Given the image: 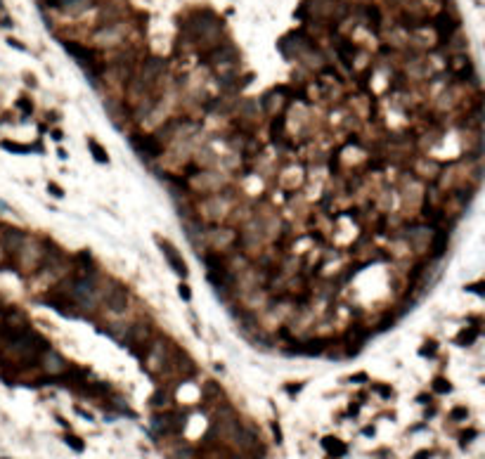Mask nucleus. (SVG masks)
I'll return each mask as SVG.
<instances>
[{"instance_id": "a211bd4d", "label": "nucleus", "mask_w": 485, "mask_h": 459, "mask_svg": "<svg viewBox=\"0 0 485 459\" xmlns=\"http://www.w3.org/2000/svg\"><path fill=\"white\" fill-rule=\"evenodd\" d=\"M277 175V185L289 192V194H294V192H298L303 185H306V168L303 166H296V164H287L279 173H275Z\"/></svg>"}, {"instance_id": "a18cd8bd", "label": "nucleus", "mask_w": 485, "mask_h": 459, "mask_svg": "<svg viewBox=\"0 0 485 459\" xmlns=\"http://www.w3.org/2000/svg\"><path fill=\"white\" fill-rule=\"evenodd\" d=\"M270 428H272V436H275V441L282 442V428H279V424L272 422V424H270Z\"/></svg>"}, {"instance_id": "c756f323", "label": "nucleus", "mask_w": 485, "mask_h": 459, "mask_svg": "<svg viewBox=\"0 0 485 459\" xmlns=\"http://www.w3.org/2000/svg\"><path fill=\"white\" fill-rule=\"evenodd\" d=\"M201 398H204V403H218V400L223 398V388H220V384L213 381V379L204 381V384H201Z\"/></svg>"}, {"instance_id": "393cba45", "label": "nucleus", "mask_w": 485, "mask_h": 459, "mask_svg": "<svg viewBox=\"0 0 485 459\" xmlns=\"http://www.w3.org/2000/svg\"><path fill=\"white\" fill-rule=\"evenodd\" d=\"M268 133H270V142H272V145H282V142L289 137L287 135V114H275V116H270Z\"/></svg>"}, {"instance_id": "ea45409f", "label": "nucleus", "mask_w": 485, "mask_h": 459, "mask_svg": "<svg viewBox=\"0 0 485 459\" xmlns=\"http://www.w3.org/2000/svg\"><path fill=\"white\" fill-rule=\"evenodd\" d=\"M178 294H180V298H182L185 303H190V301H192V289H190V284H187V282H180V284H178Z\"/></svg>"}, {"instance_id": "72a5a7b5", "label": "nucleus", "mask_w": 485, "mask_h": 459, "mask_svg": "<svg viewBox=\"0 0 485 459\" xmlns=\"http://www.w3.org/2000/svg\"><path fill=\"white\" fill-rule=\"evenodd\" d=\"M438 350H440L438 341H435V339H426V341H424V346L419 348V355H421V357H435V355H438Z\"/></svg>"}, {"instance_id": "6e6d98bb", "label": "nucleus", "mask_w": 485, "mask_h": 459, "mask_svg": "<svg viewBox=\"0 0 485 459\" xmlns=\"http://www.w3.org/2000/svg\"><path fill=\"white\" fill-rule=\"evenodd\" d=\"M421 428H424V424H416V426H412V428H410V433H414V431H421Z\"/></svg>"}, {"instance_id": "4be33fe9", "label": "nucleus", "mask_w": 485, "mask_h": 459, "mask_svg": "<svg viewBox=\"0 0 485 459\" xmlns=\"http://www.w3.org/2000/svg\"><path fill=\"white\" fill-rule=\"evenodd\" d=\"M156 244H159V249H161L163 258H166V263H168V268L180 275L182 279L187 277V263H185V258L180 254L178 249H175V244L173 241H168V239H156Z\"/></svg>"}, {"instance_id": "bb28decb", "label": "nucleus", "mask_w": 485, "mask_h": 459, "mask_svg": "<svg viewBox=\"0 0 485 459\" xmlns=\"http://www.w3.org/2000/svg\"><path fill=\"white\" fill-rule=\"evenodd\" d=\"M192 161H194L199 168H218V166H220V156L216 154V149L211 147V145H204V147L194 149Z\"/></svg>"}, {"instance_id": "f3484780", "label": "nucleus", "mask_w": 485, "mask_h": 459, "mask_svg": "<svg viewBox=\"0 0 485 459\" xmlns=\"http://www.w3.org/2000/svg\"><path fill=\"white\" fill-rule=\"evenodd\" d=\"M440 168H443V161H438L433 156H424V154H416L410 161V173L414 178H419L421 183H435Z\"/></svg>"}, {"instance_id": "ddd939ff", "label": "nucleus", "mask_w": 485, "mask_h": 459, "mask_svg": "<svg viewBox=\"0 0 485 459\" xmlns=\"http://www.w3.org/2000/svg\"><path fill=\"white\" fill-rule=\"evenodd\" d=\"M166 74V59L163 57H147L140 62V69H138V74H133V83L135 85H140L142 90L152 92L156 85H159V81L163 78Z\"/></svg>"}, {"instance_id": "39448f33", "label": "nucleus", "mask_w": 485, "mask_h": 459, "mask_svg": "<svg viewBox=\"0 0 485 459\" xmlns=\"http://www.w3.org/2000/svg\"><path fill=\"white\" fill-rule=\"evenodd\" d=\"M45 241H48V237H38V235L26 232L24 244L17 249L15 256H10L15 260V272L19 277H29L38 272V268L43 263V256H45Z\"/></svg>"}, {"instance_id": "f8f14e48", "label": "nucleus", "mask_w": 485, "mask_h": 459, "mask_svg": "<svg viewBox=\"0 0 485 459\" xmlns=\"http://www.w3.org/2000/svg\"><path fill=\"white\" fill-rule=\"evenodd\" d=\"M398 232L407 239V244H410L414 256H426L429 254V244H431V235H433V227L429 222H421V221H416V218H412L410 222H405L402 227H398Z\"/></svg>"}, {"instance_id": "4468645a", "label": "nucleus", "mask_w": 485, "mask_h": 459, "mask_svg": "<svg viewBox=\"0 0 485 459\" xmlns=\"http://www.w3.org/2000/svg\"><path fill=\"white\" fill-rule=\"evenodd\" d=\"M40 303L43 306H48V308H52L54 312H59L62 317H69V320H83V312L78 310V306L73 303L69 296L64 294L62 289H57V287H50L45 294L40 296Z\"/></svg>"}, {"instance_id": "412c9836", "label": "nucleus", "mask_w": 485, "mask_h": 459, "mask_svg": "<svg viewBox=\"0 0 485 459\" xmlns=\"http://www.w3.org/2000/svg\"><path fill=\"white\" fill-rule=\"evenodd\" d=\"M182 227H185V235L190 239V244L194 246L197 256L206 254V225L197 221L194 216H190V218H182Z\"/></svg>"}, {"instance_id": "dca6fc26", "label": "nucleus", "mask_w": 485, "mask_h": 459, "mask_svg": "<svg viewBox=\"0 0 485 459\" xmlns=\"http://www.w3.org/2000/svg\"><path fill=\"white\" fill-rule=\"evenodd\" d=\"M130 145L144 161H159L166 152L161 140L154 133H130Z\"/></svg>"}, {"instance_id": "6ab92c4d", "label": "nucleus", "mask_w": 485, "mask_h": 459, "mask_svg": "<svg viewBox=\"0 0 485 459\" xmlns=\"http://www.w3.org/2000/svg\"><path fill=\"white\" fill-rule=\"evenodd\" d=\"M452 225H440V227H433V235H431V244H429V254L426 256L431 260H443L448 256V249H450V237H452Z\"/></svg>"}, {"instance_id": "c85d7f7f", "label": "nucleus", "mask_w": 485, "mask_h": 459, "mask_svg": "<svg viewBox=\"0 0 485 459\" xmlns=\"http://www.w3.org/2000/svg\"><path fill=\"white\" fill-rule=\"evenodd\" d=\"M478 336H481V327H464V329L454 336V343H457L459 348H471V346L478 341Z\"/></svg>"}, {"instance_id": "37998d69", "label": "nucleus", "mask_w": 485, "mask_h": 459, "mask_svg": "<svg viewBox=\"0 0 485 459\" xmlns=\"http://www.w3.org/2000/svg\"><path fill=\"white\" fill-rule=\"evenodd\" d=\"M48 192L52 194L54 199H62V197H64V189H62L57 183H48Z\"/></svg>"}, {"instance_id": "2eb2a0df", "label": "nucleus", "mask_w": 485, "mask_h": 459, "mask_svg": "<svg viewBox=\"0 0 485 459\" xmlns=\"http://www.w3.org/2000/svg\"><path fill=\"white\" fill-rule=\"evenodd\" d=\"M237 244V227H230L225 222L220 225H206V251H230Z\"/></svg>"}, {"instance_id": "a19ab883", "label": "nucleus", "mask_w": 485, "mask_h": 459, "mask_svg": "<svg viewBox=\"0 0 485 459\" xmlns=\"http://www.w3.org/2000/svg\"><path fill=\"white\" fill-rule=\"evenodd\" d=\"M483 289H485V284L478 279V282H471V284H464V291H468V294H478V296H483Z\"/></svg>"}, {"instance_id": "c03bdc74", "label": "nucleus", "mask_w": 485, "mask_h": 459, "mask_svg": "<svg viewBox=\"0 0 485 459\" xmlns=\"http://www.w3.org/2000/svg\"><path fill=\"white\" fill-rule=\"evenodd\" d=\"M284 391H287L289 395H296V393H301V391H303V384H301V381H298V384H287V386H284Z\"/></svg>"}, {"instance_id": "473e14b6", "label": "nucleus", "mask_w": 485, "mask_h": 459, "mask_svg": "<svg viewBox=\"0 0 485 459\" xmlns=\"http://www.w3.org/2000/svg\"><path fill=\"white\" fill-rule=\"evenodd\" d=\"M431 391L435 393V395H448L450 391H452V384H450L445 376H435L431 381Z\"/></svg>"}, {"instance_id": "1a4fd4ad", "label": "nucleus", "mask_w": 485, "mask_h": 459, "mask_svg": "<svg viewBox=\"0 0 485 459\" xmlns=\"http://www.w3.org/2000/svg\"><path fill=\"white\" fill-rule=\"evenodd\" d=\"M204 64L213 71V74H227V71H239V52L232 43H218L216 48L204 50L201 52Z\"/></svg>"}, {"instance_id": "de8ad7c7", "label": "nucleus", "mask_w": 485, "mask_h": 459, "mask_svg": "<svg viewBox=\"0 0 485 459\" xmlns=\"http://www.w3.org/2000/svg\"><path fill=\"white\" fill-rule=\"evenodd\" d=\"M431 457H433L431 450H419V452H416L412 459H431Z\"/></svg>"}, {"instance_id": "e433bc0d", "label": "nucleus", "mask_w": 485, "mask_h": 459, "mask_svg": "<svg viewBox=\"0 0 485 459\" xmlns=\"http://www.w3.org/2000/svg\"><path fill=\"white\" fill-rule=\"evenodd\" d=\"M372 391L379 393L383 400H391V398H393V388H391L388 384H381V381H379V384H372Z\"/></svg>"}, {"instance_id": "aec40b11", "label": "nucleus", "mask_w": 485, "mask_h": 459, "mask_svg": "<svg viewBox=\"0 0 485 459\" xmlns=\"http://www.w3.org/2000/svg\"><path fill=\"white\" fill-rule=\"evenodd\" d=\"M24 239H26V232H24L21 227L0 222V246H2L5 256H15L17 249L24 244Z\"/></svg>"}, {"instance_id": "a878e982", "label": "nucleus", "mask_w": 485, "mask_h": 459, "mask_svg": "<svg viewBox=\"0 0 485 459\" xmlns=\"http://www.w3.org/2000/svg\"><path fill=\"white\" fill-rule=\"evenodd\" d=\"M95 5V0H59L57 2V10L67 17H81L86 15L90 7Z\"/></svg>"}, {"instance_id": "8fccbe9b", "label": "nucleus", "mask_w": 485, "mask_h": 459, "mask_svg": "<svg viewBox=\"0 0 485 459\" xmlns=\"http://www.w3.org/2000/svg\"><path fill=\"white\" fill-rule=\"evenodd\" d=\"M374 433H377L374 426H364V428H362V436H364V438H374Z\"/></svg>"}, {"instance_id": "09e8293b", "label": "nucleus", "mask_w": 485, "mask_h": 459, "mask_svg": "<svg viewBox=\"0 0 485 459\" xmlns=\"http://www.w3.org/2000/svg\"><path fill=\"white\" fill-rule=\"evenodd\" d=\"M348 414H350V417H358V414H360V403H350V405H348Z\"/></svg>"}, {"instance_id": "603ef678", "label": "nucleus", "mask_w": 485, "mask_h": 459, "mask_svg": "<svg viewBox=\"0 0 485 459\" xmlns=\"http://www.w3.org/2000/svg\"><path fill=\"white\" fill-rule=\"evenodd\" d=\"M7 43H10V45H12V48H17V50H21V52H24V50H26V48H24V45H21V43H19V40H15V38H7Z\"/></svg>"}, {"instance_id": "4c0bfd02", "label": "nucleus", "mask_w": 485, "mask_h": 459, "mask_svg": "<svg viewBox=\"0 0 485 459\" xmlns=\"http://www.w3.org/2000/svg\"><path fill=\"white\" fill-rule=\"evenodd\" d=\"M476 438H478V431H476V428H467V431H462V433H459V445H462V447H467V445H471Z\"/></svg>"}, {"instance_id": "f704fd0d", "label": "nucleus", "mask_w": 485, "mask_h": 459, "mask_svg": "<svg viewBox=\"0 0 485 459\" xmlns=\"http://www.w3.org/2000/svg\"><path fill=\"white\" fill-rule=\"evenodd\" d=\"M64 442L71 447L73 452H78V455H81V452H86V441H83V438H78V436H73V433H67V436H64Z\"/></svg>"}, {"instance_id": "423d86ee", "label": "nucleus", "mask_w": 485, "mask_h": 459, "mask_svg": "<svg viewBox=\"0 0 485 459\" xmlns=\"http://www.w3.org/2000/svg\"><path fill=\"white\" fill-rule=\"evenodd\" d=\"M187 189L192 197H204V194H213L220 192L223 187H227L230 183H234L232 175L227 170H218V168H199L192 175L185 178Z\"/></svg>"}, {"instance_id": "c9c22d12", "label": "nucleus", "mask_w": 485, "mask_h": 459, "mask_svg": "<svg viewBox=\"0 0 485 459\" xmlns=\"http://www.w3.org/2000/svg\"><path fill=\"white\" fill-rule=\"evenodd\" d=\"M450 419H452V422H464V419H468V409L464 405L452 407V409H450Z\"/></svg>"}, {"instance_id": "20e7f679", "label": "nucleus", "mask_w": 485, "mask_h": 459, "mask_svg": "<svg viewBox=\"0 0 485 459\" xmlns=\"http://www.w3.org/2000/svg\"><path fill=\"white\" fill-rule=\"evenodd\" d=\"M133 303H135V298L123 282H119L114 277H104L102 289H100V310L107 317H126Z\"/></svg>"}, {"instance_id": "864d4df0", "label": "nucleus", "mask_w": 485, "mask_h": 459, "mask_svg": "<svg viewBox=\"0 0 485 459\" xmlns=\"http://www.w3.org/2000/svg\"><path fill=\"white\" fill-rule=\"evenodd\" d=\"M50 135H52L54 142H62V140H64V137H62V130H59V128H54L52 133H50Z\"/></svg>"}, {"instance_id": "6e6552de", "label": "nucleus", "mask_w": 485, "mask_h": 459, "mask_svg": "<svg viewBox=\"0 0 485 459\" xmlns=\"http://www.w3.org/2000/svg\"><path fill=\"white\" fill-rule=\"evenodd\" d=\"M424 189H426V183H421L419 178H414L410 173V168L400 170V180H398L396 187V194H398V202L405 211H412L416 216V208L421 206L424 202Z\"/></svg>"}, {"instance_id": "49530a36", "label": "nucleus", "mask_w": 485, "mask_h": 459, "mask_svg": "<svg viewBox=\"0 0 485 459\" xmlns=\"http://www.w3.org/2000/svg\"><path fill=\"white\" fill-rule=\"evenodd\" d=\"M416 403H419V405H431L433 398L429 395V393H421V395H416Z\"/></svg>"}, {"instance_id": "5fc2aeb1", "label": "nucleus", "mask_w": 485, "mask_h": 459, "mask_svg": "<svg viewBox=\"0 0 485 459\" xmlns=\"http://www.w3.org/2000/svg\"><path fill=\"white\" fill-rule=\"evenodd\" d=\"M433 414H435V407H429V409H426V414H424V419H431Z\"/></svg>"}, {"instance_id": "2f4dec72", "label": "nucleus", "mask_w": 485, "mask_h": 459, "mask_svg": "<svg viewBox=\"0 0 485 459\" xmlns=\"http://www.w3.org/2000/svg\"><path fill=\"white\" fill-rule=\"evenodd\" d=\"M0 147L5 149V152H12V154H31L34 149H38V147H31V145H21V142H10V140H2Z\"/></svg>"}, {"instance_id": "0eeeda50", "label": "nucleus", "mask_w": 485, "mask_h": 459, "mask_svg": "<svg viewBox=\"0 0 485 459\" xmlns=\"http://www.w3.org/2000/svg\"><path fill=\"white\" fill-rule=\"evenodd\" d=\"M38 270L54 284V282L64 279V277L73 270L71 256H69L57 241H52V239L48 237V241H45V256H43V263H40Z\"/></svg>"}, {"instance_id": "5701e85b", "label": "nucleus", "mask_w": 485, "mask_h": 459, "mask_svg": "<svg viewBox=\"0 0 485 459\" xmlns=\"http://www.w3.org/2000/svg\"><path fill=\"white\" fill-rule=\"evenodd\" d=\"M358 19L360 21H364V26L374 34V36H379L381 34V26H383V15H381V10H379L374 2H367V5H362V7H358Z\"/></svg>"}, {"instance_id": "4d7b16f0", "label": "nucleus", "mask_w": 485, "mask_h": 459, "mask_svg": "<svg viewBox=\"0 0 485 459\" xmlns=\"http://www.w3.org/2000/svg\"><path fill=\"white\" fill-rule=\"evenodd\" d=\"M329 459H334V457H329Z\"/></svg>"}, {"instance_id": "7c9ffc66", "label": "nucleus", "mask_w": 485, "mask_h": 459, "mask_svg": "<svg viewBox=\"0 0 485 459\" xmlns=\"http://www.w3.org/2000/svg\"><path fill=\"white\" fill-rule=\"evenodd\" d=\"M86 145H88V152L92 154V159H95L97 164H109L107 149L102 147V145H100V142H97L95 137H88V142H86Z\"/></svg>"}, {"instance_id": "f257e3e1", "label": "nucleus", "mask_w": 485, "mask_h": 459, "mask_svg": "<svg viewBox=\"0 0 485 459\" xmlns=\"http://www.w3.org/2000/svg\"><path fill=\"white\" fill-rule=\"evenodd\" d=\"M237 202H239V192L234 189V183H230L220 192L194 197L192 199V213L204 225H220V222L227 221V216L237 206Z\"/></svg>"}, {"instance_id": "cd10ccee", "label": "nucleus", "mask_w": 485, "mask_h": 459, "mask_svg": "<svg viewBox=\"0 0 485 459\" xmlns=\"http://www.w3.org/2000/svg\"><path fill=\"white\" fill-rule=\"evenodd\" d=\"M322 447L327 450V455L334 459H341L348 455V445L341 441V438H336V436H324L322 438Z\"/></svg>"}, {"instance_id": "b1692460", "label": "nucleus", "mask_w": 485, "mask_h": 459, "mask_svg": "<svg viewBox=\"0 0 485 459\" xmlns=\"http://www.w3.org/2000/svg\"><path fill=\"white\" fill-rule=\"evenodd\" d=\"M71 362H67L64 360V355L62 353H57L54 348H50L43 357H40V372L43 374H48V376H59L62 372H67Z\"/></svg>"}, {"instance_id": "7ed1b4c3", "label": "nucleus", "mask_w": 485, "mask_h": 459, "mask_svg": "<svg viewBox=\"0 0 485 459\" xmlns=\"http://www.w3.org/2000/svg\"><path fill=\"white\" fill-rule=\"evenodd\" d=\"M180 348V343L175 339H171L168 334H156V339L149 343V348L144 350V355L140 357V362H142V369L152 376V379H161L163 372L168 369L171 365V360H173V355H175V350Z\"/></svg>"}, {"instance_id": "f03ea898", "label": "nucleus", "mask_w": 485, "mask_h": 459, "mask_svg": "<svg viewBox=\"0 0 485 459\" xmlns=\"http://www.w3.org/2000/svg\"><path fill=\"white\" fill-rule=\"evenodd\" d=\"M185 38L197 48L199 52L211 50L220 43V34H223V21L211 12V10H197L190 17L180 24Z\"/></svg>"}, {"instance_id": "9d476101", "label": "nucleus", "mask_w": 485, "mask_h": 459, "mask_svg": "<svg viewBox=\"0 0 485 459\" xmlns=\"http://www.w3.org/2000/svg\"><path fill=\"white\" fill-rule=\"evenodd\" d=\"M126 36H128V24L123 19L100 24L90 34V48H95V50H114V48H121L126 43Z\"/></svg>"}, {"instance_id": "9b49d317", "label": "nucleus", "mask_w": 485, "mask_h": 459, "mask_svg": "<svg viewBox=\"0 0 485 459\" xmlns=\"http://www.w3.org/2000/svg\"><path fill=\"white\" fill-rule=\"evenodd\" d=\"M187 412H180V409H163V412H154L152 414V431L154 436L152 438H173V436H180L187 426Z\"/></svg>"}, {"instance_id": "79ce46f5", "label": "nucleus", "mask_w": 485, "mask_h": 459, "mask_svg": "<svg viewBox=\"0 0 485 459\" xmlns=\"http://www.w3.org/2000/svg\"><path fill=\"white\" fill-rule=\"evenodd\" d=\"M348 381H350V384H367V381H369V374H367V372L350 374V376H348Z\"/></svg>"}, {"instance_id": "58836bf2", "label": "nucleus", "mask_w": 485, "mask_h": 459, "mask_svg": "<svg viewBox=\"0 0 485 459\" xmlns=\"http://www.w3.org/2000/svg\"><path fill=\"white\" fill-rule=\"evenodd\" d=\"M17 109L24 114V116H31L34 114V102L29 97H19L17 100Z\"/></svg>"}, {"instance_id": "3c124183", "label": "nucleus", "mask_w": 485, "mask_h": 459, "mask_svg": "<svg viewBox=\"0 0 485 459\" xmlns=\"http://www.w3.org/2000/svg\"><path fill=\"white\" fill-rule=\"evenodd\" d=\"M76 412H78V414H81L83 419H88V422H92V414H90V412H86L83 407H78V405H76Z\"/></svg>"}]
</instances>
